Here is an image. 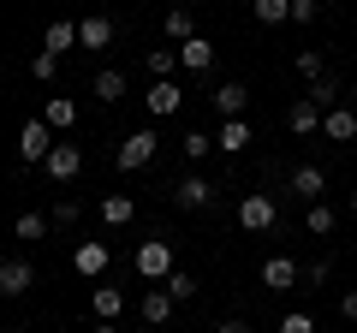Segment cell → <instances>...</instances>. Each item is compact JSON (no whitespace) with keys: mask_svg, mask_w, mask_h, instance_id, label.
Returning a JSON list of instances; mask_svg holds the SVG:
<instances>
[{"mask_svg":"<svg viewBox=\"0 0 357 333\" xmlns=\"http://www.w3.org/2000/svg\"><path fill=\"white\" fill-rule=\"evenodd\" d=\"M215 333H250V321H244V316H227V321H220Z\"/></svg>","mask_w":357,"mask_h":333,"instance_id":"obj_39","label":"cell"},{"mask_svg":"<svg viewBox=\"0 0 357 333\" xmlns=\"http://www.w3.org/2000/svg\"><path fill=\"white\" fill-rule=\"evenodd\" d=\"M13 232H18V238H48L54 226H48V215H36V208H30V215H18V226H13Z\"/></svg>","mask_w":357,"mask_h":333,"instance_id":"obj_33","label":"cell"},{"mask_svg":"<svg viewBox=\"0 0 357 333\" xmlns=\"http://www.w3.org/2000/svg\"><path fill=\"white\" fill-rule=\"evenodd\" d=\"M30 286H36V268H30L24 256H13V262H0V297H24Z\"/></svg>","mask_w":357,"mask_h":333,"instance_id":"obj_13","label":"cell"},{"mask_svg":"<svg viewBox=\"0 0 357 333\" xmlns=\"http://www.w3.org/2000/svg\"><path fill=\"white\" fill-rule=\"evenodd\" d=\"M328 274H333V262L321 256V262H310V268H304V280H310V286H328Z\"/></svg>","mask_w":357,"mask_h":333,"instance_id":"obj_37","label":"cell"},{"mask_svg":"<svg viewBox=\"0 0 357 333\" xmlns=\"http://www.w3.org/2000/svg\"><path fill=\"white\" fill-rule=\"evenodd\" d=\"M304 95L321 107V114H333V107H340V95H345V77H333V72H328V77H316V84H310Z\"/></svg>","mask_w":357,"mask_h":333,"instance_id":"obj_21","label":"cell"},{"mask_svg":"<svg viewBox=\"0 0 357 333\" xmlns=\"http://www.w3.org/2000/svg\"><path fill=\"white\" fill-rule=\"evenodd\" d=\"M137 316L149 321L155 333H167V321L178 316V304H173V292H167V286H149V292H143V304H137Z\"/></svg>","mask_w":357,"mask_h":333,"instance_id":"obj_7","label":"cell"},{"mask_svg":"<svg viewBox=\"0 0 357 333\" xmlns=\"http://www.w3.org/2000/svg\"><path fill=\"white\" fill-rule=\"evenodd\" d=\"M280 333H316V316H304V309H292V316H280Z\"/></svg>","mask_w":357,"mask_h":333,"instance_id":"obj_35","label":"cell"},{"mask_svg":"<svg viewBox=\"0 0 357 333\" xmlns=\"http://www.w3.org/2000/svg\"><path fill=\"white\" fill-rule=\"evenodd\" d=\"M72 268L84 274V280H102V274H107V238H84L72 250Z\"/></svg>","mask_w":357,"mask_h":333,"instance_id":"obj_9","label":"cell"},{"mask_svg":"<svg viewBox=\"0 0 357 333\" xmlns=\"http://www.w3.org/2000/svg\"><path fill=\"white\" fill-rule=\"evenodd\" d=\"M161 286L173 292V304H191V297H197V274H191V268H173Z\"/></svg>","mask_w":357,"mask_h":333,"instance_id":"obj_30","label":"cell"},{"mask_svg":"<svg viewBox=\"0 0 357 333\" xmlns=\"http://www.w3.org/2000/svg\"><path fill=\"white\" fill-rule=\"evenodd\" d=\"M262 286H268V292H292V286H298V262L292 256H268L262 262Z\"/></svg>","mask_w":357,"mask_h":333,"instance_id":"obj_18","label":"cell"},{"mask_svg":"<svg viewBox=\"0 0 357 333\" xmlns=\"http://www.w3.org/2000/svg\"><path fill=\"white\" fill-rule=\"evenodd\" d=\"M119 95H126V72H119V65H102V72H96V102L114 107Z\"/></svg>","mask_w":357,"mask_h":333,"instance_id":"obj_23","label":"cell"},{"mask_svg":"<svg viewBox=\"0 0 357 333\" xmlns=\"http://www.w3.org/2000/svg\"><path fill=\"white\" fill-rule=\"evenodd\" d=\"M286 131H292V137H316L321 131V107L310 102V95H298V102L286 107Z\"/></svg>","mask_w":357,"mask_h":333,"instance_id":"obj_14","label":"cell"},{"mask_svg":"<svg viewBox=\"0 0 357 333\" xmlns=\"http://www.w3.org/2000/svg\"><path fill=\"white\" fill-rule=\"evenodd\" d=\"M143 107H149V119H173L178 107H185V90H178L173 77H161V84H149V95H143Z\"/></svg>","mask_w":357,"mask_h":333,"instance_id":"obj_8","label":"cell"},{"mask_svg":"<svg viewBox=\"0 0 357 333\" xmlns=\"http://www.w3.org/2000/svg\"><path fill=\"white\" fill-rule=\"evenodd\" d=\"M238 226L244 232H274V226H280V203H274V191H244L238 196Z\"/></svg>","mask_w":357,"mask_h":333,"instance_id":"obj_1","label":"cell"},{"mask_svg":"<svg viewBox=\"0 0 357 333\" xmlns=\"http://www.w3.org/2000/svg\"><path fill=\"white\" fill-rule=\"evenodd\" d=\"M54 131H48V119H24V125H18V161H30V166H42L48 161V149H54Z\"/></svg>","mask_w":357,"mask_h":333,"instance_id":"obj_4","label":"cell"},{"mask_svg":"<svg viewBox=\"0 0 357 333\" xmlns=\"http://www.w3.org/2000/svg\"><path fill=\"white\" fill-rule=\"evenodd\" d=\"M54 72H60V54H48V48H42L36 60H30V77H36V84H54Z\"/></svg>","mask_w":357,"mask_h":333,"instance_id":"obj_34","label":"cell"},{"mask_svg":"<svg viewBox=\"0 0 357 333\" xmlns=\"http://www.w3.org/2000/svg\"><path fill=\"white\" fill-rule=\"evenodd\" d=\"M215 179H208V173H185V179L173 185V203L185 208V215H197V208H215Z\"/></svg>","mask_w":357,"mask_h":333,"instance_id":"obj_5","label":"cell"},{"mask_svg":"<svg viewBox=\"0 0 357 333\" xmlns=\"http://www.w3.org/2000/svg\"><path fill=\"white\" fill-rule=\"evenodd\" d=\"M208 65H215V42H208V36H191V42H178V72H197V77H203Z\"/></svg>","mask_w":357,"mask_h":333,"instance_id":"obj_15","label":"cell"},{"mask_svg":"<svg viewBox=\"0 0 357 333\" xmlns=\"http://www.w3.org/2000/svg\"><path fill=\"white\" fill-rule=\"evenodd\" d=\"M292 191L304 196V203H321V191H328V173H321L316 161H304V166H292Z\"/></svg>","mask_w":357,"mask_h":333,"instance_id":"obj_17","label":"cell"},{"mask_svg":"<svg viewBox=\"0 0 357 333\" xmlns=\"http://www.w3.org/2000/svg\"><path fill=\"white\" fill-rule=\"evenodd\" d=\"M42 119H48L54 137H66V131L77 125V102H72V95H48V102H42Z\"/></svg>","mask_w":357,"mask_h":333,"instance_id":"obj_16","label":"cell"},{"mask_svg":"<svg viewBox=\"0 0 357 333\" xmlns=\"http://www.w3.org/2000/svg\"><path fill=\"white\" fill-rule=\"evenodd\" d=\"M208 102H215V114H220V119H244V114H250V90H244L238 77H227V84L208 95Z\"/></svg>","mask_w":357,"mask_h":333,"instance_id":"obj_11","label":"cell"},{"mask_svg":"<svg viewBox=\"0 0 357 333\" xmlns=\"http://www.w3.org/2000/svg\"><path fill=\"white\" fill-rule=\"evenodd\" d=\"M131 268H137L149 286H161L167 274L178 268V262H173V244H167V238H143V244H137V256H131Z\"/></svg>","mask_w":357,"mask_h":333,"instance_id":"obj_2","label":"cell"},{"mask_svg":"<svg viewBox=\"0 0 357 333\" xmlns=\"http://www.w3.org/2000/svg\"><path fill=\"white\" fill-rule=\"evenodd\" d=\"M161 30H167V42H191V36H197V18H191V6H173V13L161 18Z\"/></svg>","mask_w":357,"mask_h":333,"instance_id":"obj_25","label":"cell"},{"mask_svg":"<svg viewBox=\"0 0 357 333\" xmlns=\"http://www.w3.org/2000/svg\"><path fill=\"white\" fill-rule=\"evenodd\" d=\"M178 149H185V161H191V166H203L208 155H215V131H203V125L185 131V137H178Z\"/></svg>","mask_w":357,"mask_h":333,"instance_id":"obj_24","label":"cell"},{"mask_svg":"<svg viewBox=\"0 0 357 333\" xmlns=\"http://www.w3.org/2000/svg\"><path fill=\"white\" fill-rule=\"evenodd\" d=\"M173 72H178V48H149V84H161Z\"/></svg>","mask_w":357,"mask_h":333,"instance_id":"obj_31","label":"cell"},{"mask_svg":"<svg viewBox=\"0 0 357 333\" xmlns=\"http://www.w3.org/2000/svg\"><path fill=\"white\" fill-rule=\"evenodd\" d=\"M321 18V0H292V24H316Z\"/></svg>","mask_w":357,"mask_h":333,"instance_id":"obj_36","label":"cell"},{"mask_svg":"<svg viewBox=\"0 0 357 333\" xmlns=\"http://www.w3.org/2000/svg\"><path fill=\"white\" fill-rule=\"evenodd\" d=\"M215 149H220V155H238V149H250V119H220V131H215Z\"/></svg>","mask_w":357,"mask_h":333,"instance_id":"obj_20","label":"cell"},{"mask_svg":"<svg viewBox=\"0 0 357 333\" xmlns=\"http://www.w3.org/2000/svg\"><path fill=\"white\" fill-rule=\"evenodd\" d=\"M333 226H340V215H333L328 203H310V215H304V232H310V238H328Z\"/></svg>","mask_w":357,"mask_h":333,"instance_id":"obj_28","label":"cell"},{"mask_svg":"<svg viewBox=\"0 0 357 333\" xmlns=\"http://www.w3.org/2000/svg\"><path fill=\"white\" fill-rule=\"evenodd\" d=\"M96 333H119V327H114V321H102V327H96Z\"/></svg>","mask_w":357,"mask_h":333,"instance_id":"obj_40","label":"cell"},{"mask_svg":"<svg viewBox=\"0 0 357 333\" xmlns=\"http://www.w3.org/2000/svg\"><path fill=\"white\" fill-rule=\"evenodd\" d=\"M345 95H351V107H357V77H351V90H345Z\"/></svg>","mask_w":357,"mask_h":333,"instance_id":"obj_41","label":"cell"},{"mask_svg":"<svg viewBox=\"0 0 357 333\" xmlns=\"http://www.w3.org/2000/svg\"><path fill=\"white\" fill-rule=\"evenodd\" d=\"M18 333H30V327H18Z\"/></svg>","mask_w":357,"mask_h":333,"instance_id":"obj_42","label":"cell"},{"mask_svg":"<svg viewBox=\"0 0 357 333\" xmlns=\"http://www.w3.org/2000/svg\"><path fill=\"white\" fill-rule=\"evenodd\" d=\"M321 137H328V143H357V114H351V107L321 114Z\"/></svg>","mask_w":357,"mask_h":333,"instance_id":"obj_19","label":"cell"},{"mask_svg":"<svg viewBox=\"0 0 357 333\" xmlns=\"http://www.w3.org/2000/svg\"><path fill=\"white\" fill-rule=\"evenodd\" d=\"M77 42H84V48H107V42H114V24H107L102 13L77 18Z\"/></svg>","mask_w":357,"mask_h":333,"instance_id":"obj_22","label":"cell"},{"mask_svg":"<svg viewBox=\"0 0 357 333\" xmlns=\"http://www.w3.org/2000/svg\"><path fill=\"white\" fill-rule=\"evenodd\" d=\"M256 24H292V0H250Z\"/></svg>","mask_w":357,"mask_h":333,"instance_id":"obj_27","label":"cell"},{"mask_svg":"<svg viewBox=\"0 0 357 333\" xmlns=\"http://www.w3.org/2000/svg\"><path fill=\"white\" fill-rule=\"evenodd\" d=\"M42 173H48L54 185H72L77 173H84V149L60 137V143H54V149H48V161H42Z\"/></svg>","mask_w":357,"mask_h":333,"instance_id":"obj_6","label":"cell"},{"mask_svg":"<svg viewBox=\"0 0 357 333\" xmlns=\"http://www.w3.org/2000/svg\"><path fill=\"white\" fill-rule=\"evenodd\" d=\"M340 321H351V327H357V292H340Z\"/></svg>","mask_w":357,"mask_h":333,"instance_id":"obj_38","label":"cell"},{"mask_svg":"<svg viewBox=\"0 0 357 333\" xmlns=\"http://www.w3.org/2000/svg\"><path fill=\"white\" fill-rule=\"evenodd\" d=\"M77 220H84V203H77V196H60V203L48 208V226H54V232H72Z\"/></svg>","mask_w":357,"mask_h":333,"instance_id":"obj_26","label":"cell"},{"mask_svg":"<svg viewBox=\"0 0 357 333\" xmlns=\"http://www.w3.org/2000/svg\"><path fill=\"white\" fill-rule=\"evenodd\" d=\"M131 220H137V196L131 191H107L102 196V226L119 232V226H131Z\"/></svg>","mask_w":357,"mask_h":333,"instance_id":"obj_12","label":"cell"},{"mask_svg":"<svg viewBox=\"0 0 357 333\" xmlns=\"http://www.w3.org/2000/svg\"><path fill=\"white\" fill-rule=\"evenodd\" d=\"M298 77H304V84H316V77H328V60H321L316 48H298Z\"/></svg>","mask_w":357,"mask_h":333,"instance_id":"obj_32","label":"cell"},{"mask_svg":"<svg viewBox=\"0 0 357 333\" xmlns=\"http://www.w3.org/2000/svg\"><path fill=\"white\" fill-rule=\"evenodd\" d=\"M72 42H77V24H72V18H54L48 36H42V48H48V54H66Z\"/></svg>","mask_w":357,"mask_h":333,"instance_id":"obj_29","label":"cell"},{"mask_svg":"<svg viewBox=\"0 0 357 333\" xmlns=\"http://www.w3.org/2000/svg\"><path fill=\"white\" fill-rule=\"evenodd\" d=\"M155 143H161V137H155L149 125H143V131H126V137H119V155H114L119 173H143V166L155 161Z\"/></svg>","mask_w":357,"mask_h":333,"instance_id":"obj_3","label":"cell"},{"mask_svg":"<svg viewBox=\"0 0 357 333\" xmlns=\"http://www.w3.org/2000/svg\"><path fill=\"white\" fill-rule=\"evenodd\" d=\"M89 309H96V321H119L126 316V292H119L114 280H96L89 286Z\"/></svg>","mask_w":357,"mask_h":333,"instance_id":"obj_10","label":"cell"}]
</instances>
